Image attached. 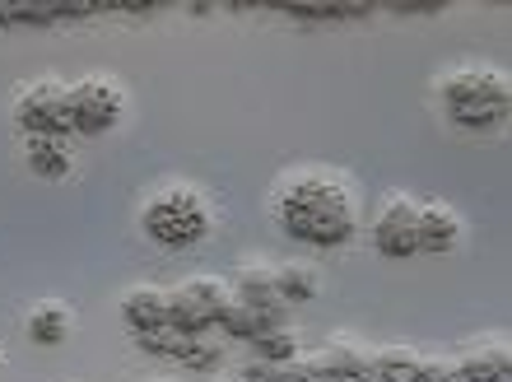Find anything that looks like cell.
Listing matches in <instances>:
<instances>
[{
	"label": "cell",
	"instance_id": "cell-1",
	"mask_svg": "<svg viewBox=\"0 0 512 382\" xmlns=\"http://www.w3.org/2000/svg\"><path fill=\"white\" fill-rule=\"evenodd\" d=\"M275 219H280V229L289 238L312 247L345 243L354 233V224H359L350 191L331 178H317V173H303V178H294L275 196Z\"/></svg>",
	"mask_w": 512,
	"mask_h": 382
},
{
	"label": "cell",
	"instance_id": "cell-2",
	"mask_svg": "<svg viewBox=\"0 0 512 382\" xmlns=\"http://www.w3.org/2000/svg\"><path fill=\"white\" fill-rule=\"evenodd\" d=\"M443 103L457 126L489 131V126H503V117H508V80L499 70L480 66L452 70V75H443Z\"/></svg>",
	"mask_w": 512,
	"mask_h": 382
},
{
	"label": "cell",
	"instance_id": "cell-3",
	"mask_svg": "<svg viewBox=\"0 0 512 382\" xmlns=\"http://www.w3.org/2000/svg\"><path fill=\"white\" fill-rule=\"evenodd\" d=\"M140 224L159 247H191L210 233V205L191 187H168L145 205Z\"/></svg>",
	"mask_w": 512,
	"mask_h": 382
},
{
	"label": "cell",
	"instance_id": "cell-4",
	"mask_svg": "<svg viewBox=\"0 0 512 382\" xmlns=\"http://www.w3.org/2000/svg\"><path fill=\"white\" fill-rule=\"evenodd\" d=\"M233 303V294L219 280H187V285L168 289V327L182 336H205L219 327L224 308Z\"/></svg>",
	"mask_w": 512,
	"mask_h": 382
},
{
	"label": "cell",
	"instance_id": "cell-5",
	"mask_svg": "<svg viewBox=\"0 0 512 382\" xmlns=\"http://www.w3.org/2000/svg\"><path fill=\"white\" fill-rule=\"evenodd\" d=\"M14 122L28 140L33 136H70V89L56 80L28 84L24 94L14 98Z\"/></svg>",
	"mask_w": 512,
	"mask_h": 382
},
{
	"label": "cell",
	"instance_id": "cell-6",
	"mask_svg": "<svg viewBox=\"0 0 512 382\" xmlns=\"http://www.w3.org/2000/svg\"><path fill=\"white\" fill-rule=\"evenodd\" d=\"M126 112V94L117 80H80L70 84V126L80 131V136H103L112 126L122 122Z\"/></svg>",
	"mask_w": 512,
	"mask_h": 382
},
{
	"label": "cell",
	"instance_id": "cell-7",
	"mask_svg": "<svg viewBox=\"0 0 512 382\" xmlns=\"http://www.w3.org/2000/svg\"><path fill=\"white\" fill-rule=\"evenodd\" d=\"M373 247L391 261H405L419 252V229H415V201H387L382 215L373 219Z\"/></svg>",
	"mask_w": 512,
	"mask_h": 382
},
{
	"label": "cell",
	"instance_id": "cell-8",
	"mask_svg": "<svg viewBox=\"0 0 512 382\" xmlns=\"http://www.w3.org/2000/svg\"><path fill=\"white\" fill-rule=\"evenodd\" d=\"M415 229H419V252H452L461 243V219L443 201L415 205Z\"/></svg>",
	"mask_w": 512,
	"mask_h": 382
},
{
	"label": "cell",
	"instance_id": "cell-9",
	"mask_svg": "<svg viewBox=\"0 0 512 382\" xmlns=\"http://www.w3.org/2000/svg\"><path fill=\"white\" fill-rule=\"evenodd\" d=\"M303 364H308L312 382H368V373H373V359L354 345H331V350H322L317 359H303Z\"/></svg>",
	"mask_w": 512,
	"mask_h": 382
},
{
	"label": "cell",
	"instance_id": "cell-10",
	"mask_svg": "<svg viewBox=\"0 0 512 382\" xmlns=\"http://www.w3.org/2000/svg\"><path fill=\"white\" fill-rule=\"evenodd\" d=\"M122 322L135 331V336H145L154 327H168V294L154 285H140V289H126L122 294Z\"/></svg>",
	"mask_w": 512,
	"mask_h": 382
},
{
	"label": "cell",
	"instance_id": "cell-11",
	"mask_svg": "<svg viewBox=\"0 0 512 382\" xmlns=\"http://www.w3.org/2000/svg\"><path fill=\"white\" fill-rule=\"evenodd\" d=\"M229 294H233V303H243V308H252V313L284 308L280 289H275V271H266V266H247V271H238Z\"/></svg>",
	"mask_w": 512,
	"mask_h": 382
},
{
	"label": "cell",
	"instance_id": "cell-12",
	"mask_svg": "<svg viewBox=\"0 0 512 382\" xmlns=\"http://www.w3.org/2000/svg\"><path fill=\"white\" fill-rule=\"evenodd\" d=\"M28 168L38 173V178H66L70 168H75V154H70V136H33L24 150Z\"/></svg>",
	"mask_w": 512,
	"mask_h": 382
},
{
	"label": "cell",
	"instance_id": "cell-13",
	"mask_svg": "<svg viewBox=\"0 0 512 382\" xmlns=\"http://www.w3.org/2000/svg\"><path fill=\"white\" fill-rule=\"evenodd\" d=\"M452 373H457V382H512L508 378V350H499V345L461 355L457 364H452Z\"/></svg>",
	"mask_w": 512,
	"mask_h": 382
},
{
	"label": "cell",
	"instance_id": "cell-14",
	"mask_svg": "<svg viewBox=\"0 0 512 382\" xmlns=\"http://www.w3.org/2000/svg\"><path fill=\"white\" fill-rule=\"evenodd\" d=\"M70 336V313L61 303H38L33 317H28V341L38 345H61Z\"/></svg>",
	"mask_w": 512,
	"mask_h": 382
},
{
	"label": "cell",
	"instance_id": "cell-15",
	"mask_svg": "<svg viewBox=\"0 0 512 382\" xmlns=\"http://www.w3.org/2000/svg\"><path fill=\"white\" fill-rule=\"evenodd\" d=\"M419 369H424V359L410 355V350H382L373 355V382H419Z\"/></svg>",
	"mask_w": 512,
	"mask_h": 382
},
{
	"label": "cell",
	"instance_id": "cell-16",
	"mask_svg": "<svg viewBox=\"0 0 512 382\" xmlns=\"http://www.w3.org/2000/svg\"><path fill=\"white\" fill-rule=\"evenodd\" d=\"M275 289H280V299H284V308H294V303H308V299H317V271L312 266H280L275 271Z\"/></svg>",
	"mask_w": 512,
	"mask_h": 382
},
{
	"label": "cell",
	"instance_id": "cell-17",
	"mask_svg": "<svg viewBox=\"0 0 512 382\" xmlns=\"http://www.w3.org/2000/svg\"><path fill=\"white\" fill-rule=\"evenodd\" d=\"M252 350H256V359H261V364H294V359H298V336L289 327L266 331V336H256V341H252Z\"/></svg>",
	"mask_w": 512,
	"mask_h": 382
},
{
	"label": "cell",
	"instance_id": "cell-18",
	"mask_svg": "<svg viewBox=\"0 0 512 382\" xmlns=\"http://www.w3.org/2000/svg\"><path fill=\"white\" fill-rule=\"evenodd\" d=\"M243 382H312V378L303 359H294V364H261V359H252L243 369Z\"/></svg>",
	"mask_w": 512,
	"mask_h": 382
},
{
	"label": "cell",
	"instance_id": "cell-19",
	"mask_svg": "<svg viewBox=\"0 0 512 382\" xmlns=\"http://www.w3.org/2000/svg\"><path fill=\"white\" fill-rule=\"evenodd\" d=\"M135 345H140L145 355L177 359V355H182V345H187V336H182V331H173V327H154V331H145V336H135Z\"/></svg>",
	"mask_w": 512,
	"mask_h": 382
},
{
	"label": "cell",
	"instance_id": "cell-20",
	"mask_svg": "<svg viewBox=\"0 0 512 382\" xmlns=\"http://www.w3.org/2000/svg\"><path fill=\"white\" fill-rule=\"evenodd\" d=\"M177 364H187V369H215V364H219V350L205 341V336H187V345H182Z\"/></svg>",
	"mask_w": 512,
	"mask_h": 382
},
{
	"label": "cell",
	"instance_id": "cell-21",
	"mask_svg": "<svg viewBox=\"0 0 512 382\" xmlns=\"http://www.w3.org/2000/svg\"><path fill=\"white\" fill-rule=\"evenodd\" d=\"M0 364H5V355H0Z\"/></svg>",
	"mask_w": 512,
	"mask_h": 382
}]
</instances>
